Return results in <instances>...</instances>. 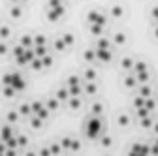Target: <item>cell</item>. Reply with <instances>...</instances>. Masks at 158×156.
<instances>
[{"label":"cell","mask_w":158,"mask_h":156,"mask_svg":"<svg viewBox=\"0 0 158 156\" xmlns=\"http://www.w3.org/2000/svg\"><path fill=\"white\" fill-rule=\"evenodd\" d=\"M17 145L19 147H25L27 145V138H25V135H19V138H17Z\"/></svg>","instance_id":"obj_39"},{"label":"cell","mask_w":158,"mask_h":156,"mask_svg":"<svg viewBox=\"0 0 158 156\" xmlns=\"http://www.w3.org/2000/svg\"><path fill=\"white\" fill-rule=\"evenodd\" d=\"M11 2H13V4H21V2H19V0H11Z\"/></svg>","instance_id":"obj_44"},{"label":"cell","mask_w":158,"mask_h":156,"mask_svg":"<svg viewBox=\"0 0 158 156\" xmlns=\"http://www.w3.org/2000/svg\"><path fill=\"white\" fill-rule=\"evenodd\" d=\"M83 81H96V70L94 68H85V72H83Z\"/></svg>","instance_id":"obj_18"},{"label":"cell","mask_w":158,"mask_h":156,"mask_svg":"<svg viewBox=\"0 0 158 156\" xmlns=\"http://www.w3.org/2000/svg\"><path fill=\"white\" fill-rule=\"evenodd\" d=\"M117 124L123 126V128H126V126L130 124V115H128V113H118V117H117Z\"/></svg>","instance_id":"obj_13"},{"label":"cell","mask_w":158,"mask_h":156,"mask_svg":"<svg viewBox=\"0 0 158 156\" xmlns=\"http://www.w3.org/2000/svg\"><path fill=\"white\" fill-rule=\"evenodd\" d=\"M19 119H21V113H19V111H8V115H6V121H8L10 124L19 122Z\"/></svg>","instance_id":"obj_20"},{"label":"cell","mask_w":158,"mask_h":156,"mask_svg":"<svg viewBox=\"0 0 158 156\" xmlns=\"http://www.w3.org/2000/svg\"><path fill=\"white\" fill-rule=\"evenodd\" d=\"M8 51H10V47H8V43L2 40L0 42V56H4V55H8Z\"/></svg>","instance_id":"obj_36"},{"label":"cell","mask_w":158,"mask_h":156,"mask_svg":"<svg viewBox=\"0 0 158 156\" xmlns=\"http://www.w3.org/2000/svg\"><path fill=\"white\" fill-rule=\"evenodd\" d=\"M139 94L143 96V98H149V96L152 94V88L149 87V83H139Z\"/></svg>","instance_id":"obj_22"},{"label":"cell","mask_w":158,"mask_h":156,"mask_svg":"<svg viewBox=\"0 0 158 156\" xmlns=\"http://www.w3.org/2000/svg\"><path fill=\"white\" fill-rule=\"evenodd\" d=\"M137 121H139V124H141V128H151L152 126V117H151V113L149 115H145V117H141V119H137Z\"/></svg>","instance_id":"obj_23"},{"label":"cell","mask_w":158,"mask_h":156,"mask_svg":"<svg viewBox=\"0 0 158 156\" xmlns=\"http://www.w3.org/2000/svg\"><path fill=\"white\" fill-rule=\"evenodd\" d=\"M89 30H90L94 36H102V34H104V27H102V25H96V23H94V25H89Z\"/></svg>","instance_id":"obj_25"},{"label":"cell","mask_w":158,"mask_h":156,"mask_svg":"<svg viewBox=\"0 0 158 156\" xmlns=\"http://www.w3.org/2000/svg\"><path fill=\"white\" fill-rule=\"evenodd\" d=\"M145 107H147L149 111H154V107H156V102H154V98H152V96L145 98Z\"/></svg>","instance_id":"obj_33"},{"label":"cell","mask_w":158,"mask_h":156,"mask_svg":"<svg viewBox=\"0 0 158 156\" xmlns=\"http://www.w3.org/2000/svg\"><path fill=\"white\" fill-rule=\"evenodd\" d=\"M19 2H21V4H23V2H28V0H19Z\"/></svg>","instance_id":"obj_45"},{"label":"cell","mask_w":158,"mask_h":156,"mask_svg":"<svg viewBox=\"0 0 158 156\" xmlns=\"http://www.w3.org/2000/svg\"><path fill=\"white\" fill-rule=\"evenodd\" d=\"M83 92L89 94V96H94V94L98 92L96 83H94V81H83Z\"/></svg>","instance_id":"obj_3"},{"label":"cell","mask_w":158,"mask_h":156,"mask_svg":"<svg viewBox=\"0 0 158 156\" xmlns=\"http://www.w3.org/2000/svg\"><path fill=\"white\" fill-rule=\"evenodd\" d=\"M102 119L96 115H89L87 119V126H85V133L89 135V138H100L102 133Z\"/></svg>","instance_id":"obj_1"},{"label":"cell","mask_w":158,"mask_h":156,"mask_svg":"<svg viewBox=\"0 0 158 156\" xmlns=\"http://www.w3.org/2000/svg\"><path fill=\"white\" fill-rule=\"evenodd\" d=\"M137 85H139V83H137V77H135L134 73L124 77V87H126V88H135Z\"/></svg>","instance_id":"obj_14"},{"label":"cell","mask_w":158,"mask_h":156,"mask_svg":"<svg viewBox=\"0 0 158 156\" xmlns=\"http://www.w3.org/2000/svg\"><path fill=\"white\" fill-rule=\"evenodd\" d=\"M60 145H62L64 150H70V147H72V138H64V139L60 141Z\"/></svg>","instance_id":"obj_37"},{"label":"cell","mask_w":158,"mask_h":156,"mask_svg":"<svg viewBox=\"0 0 158 156\" xmlns=\"http://www.w3.org/2000/svg\"><path fill=\"white\" fill-rule=\"evenodd\" d=\"M151 15H152V19H154V21H156V25H158V6H154V8H152Z\"/></svg>","instance_id":"obj_41"},{"label":"cell","mask_w":158,"mask_h":156,"mask_svg":"<svg viewBox=\"0 0 158 156\" xmlns=\"http://www.w3.org/2000/svg\"><path fill=\"white\" fill-rule=\"evenodd\" d=\"M60 38H62V40H64V43H66V47H72V45H73V42H75V38H73V34H70V32H66V34H62Z\"/></svg>","instance_id":"obj_28"},{"label":"cell","mask_w":158,"mask_h":156,"mask_svg":"<svg viewBox=\"0 0 158 156\" xmlns=\"http://www.w3.org/2000/svg\"><path fill=\"white\" fill-rule=\"evenodd\" d=\"M17 111L21 113V117H27V119H28V117L32 115V105H30V104H21Z\"/></svg>","instance_id":"obj_21"},{"label":"cell","mask_w":158,"mask_h":156,"mask_svg":"<svg viewBox=\"0 0 158 156\" xmlns=\"http://www.w3.org/2000/svg\"><path fill=\"white\" fill-rule=\"evenodd\" d=\"M143 72H149V70H147V64H145L143 60H137V62H134V68H132V73H134V75H137V73H143Z\"/></svg>","instance_id":"obj_12"},{"label":"cell","mask_w":158,"mask_h":156,"mask_svg":"<svg viewBox=\"0 0 158 156\" xmlns=\"http://www.w3.org/2000/svg\"><path fill=\"white\" fill-rule=\"evenodd\" d=\"M53 47H55L56 51H64V49H66V43H64L62 38H56V40L53 42Z\"/></svg>","instance_id":"obj_31"},{"label":"cell","mask_w":158,"mask_h":156,"mask_svg":"<svg viewBox=\"0 0 158 156\" xmlns=\"http://www.w3.org/2000/svg\"><path fill=\"white\" fill-rule=\"evenodd\" d=\"M113 56V51L111 49H96V58L100 62H109Z\"/></svg>","instance_id":"obj_2"},{"label":"cell","mask_w":158,"mask_h":156,"mask_svg":"<svg viewBox=\"0 0 158 156\" xmlns=\"http://www.w3.org/2000/svg\"><path fill=\"white\" fill-rule=\"evenodd\" d=\"M28 122H30V128H34V130H38V128L44 126V119H40V117L34 115V113L28 117Z\"/></svg>","instance_id":"obj_8"},{"label":"cell","mask_w":158,"mask_h":156,"mask_svg":"<svg viewBox=\"0 0 158 156\" xmlns=\"http://www.w3.org/2000/svg\"><path fill=\"white\" fill-rule=\"evenodd\" d=\"M83 58H85V62H90V64L98 62V58H96V47L94 49H87L83 53Z\"/></svg>","instance_id":"obj_9"},{"label":"cell","mask_w":158,"mask_h":156,"mask_svg":"<svg viewBox=\"0 0 158 156\" xmlns=\"http://www.w3.org/2000/svg\"><path fill=\"white\" fill-rule=\"evenodd\" d=\"M11 135H13V128H11V124L8 122V124H4L2 126V130H0V139H10L11 138Z\"/></svg>","instance_id":"obj_7"},{"label":"cell","mask_w":158,"mask_h":156,"mask_svg":"<svg viewBox=\"0 0 158 156\" xmlns=\"http://www.w3.org/2000/svg\"><path fill=\"white\" fill-rule=\"evenodd\" d=\"M49 150H51V152H62L64 149H62V145H60V143H53V145L49 147Z\"/></svg>","instance_id":"obj_38"},{"label":"cell","mask_w":158,"mask_h":156,"mask_svg":"<svg viewBox=\"0 0 158 156\" xmlns=\"http://www.w3.org/2000/svg\"><path fill=\"white\" fill-rule=\"evenodd\" d=\"M58 104H60V102L56 100V96H49V98L45 100V105H47L49 111H56L58 109Z\"/></svg>","instance_id":"obj_16"},{"label":"cell","mask_w":158,"mask_h":156,"mask_svg":"<svg viewBox=\"0 0 158 156\" xmlns=\"http://www.w3.org/2000/svg\"><path fill=\"white\" fill-rule=\"evenodd\" d=\"M55 96H56V100H58V102H68V100H70V90H68V87L58 88Z\"/></svg>","instance_id":"obj_6"},{"label":"cell","mask_w":158,"mask_h":156,"mask_svg":"<svg viewBox=\"0 0 158 156\" xmlns=\"http://www.w3.org/2000/svg\"><path fill=\"white\" fill-rule=\"evenodd\" d=\"M19 43H21L25 49H28V47H34V36H30V34H25V36H21V40H19Z\"/></svg>","instance_id":"obj_10"},{"label":"cell","mask_w":158,"mask_h":156,"mask_svg":"<svg viewBox=\"0 0 158 156\" xmlns=\"http://www.w3.org/2000/svg\"><path fill=\"white\" fill-rule=\"evenodd\" d=\"M96 49H111V40H109V38H106L104 34H102V36H98Z\"/></svg>","instance_id":"obj_5"},{"label":"cell","mask_w":158,"mask_h":156,"mask_svg":"<svg viewBox=\"0 0 158 156\" xmlns=\"http://www.w3.org/2000/svg\"><path fill=\"white\" fill-rule=\"evenodd\" d=\"M109 15L115 17V19H121V17L124 15V8H123L121 4H113V6L109 8Z\"/></svg>","instance_id":"obj_4"},{"label":"cell","mask_w":158,"mask_h":156,"mask_svg":"<svg viewBox=\"0 0 158 156\" xmlns=\"http://www.w3.org/2000/svg\"><path fill=\"white\" fill-rule=\"evenodd\" d=\"M102 111H104V105H102V104H98V102H96V104H92V105H90V115L100 117V115H102Z\"/></svg>","instance_id":"obj_24"},{"label":"cell","mask_w":158,"mask_h":156,"mask_svg":"<svg viewBox=\"0 0 158 156\" xmlns=\"http://www.w3.org/2000/svg\"><path fill=\"white\" fill-rule=\"evenodd\" d=\"M11 36V30H10V27H6V25H2L0 27V40H8V38Z\"/></svg>","instance_id":"obj_26"},{"label":"cell","mask_w":158,"mask_h":156,"mask_svg":"<svg viewBox=\"0 0 158 156\" xmlns=\"http://www.w3.org/2000/svg\"><path fill=\"white\" fill-rule=\"evenodd\" d=\"M21 15H23V6H21V4H13V6L10 8V17L21 19Z\"/></svg>","instance_id":"obj_11"},{"label":"cell","mask_w":158,"mask_h":156,"mask_svg":"<svg viewBox=\"0 0 158 156\" xmlns=\"http://www.w3.org/2000/svg\"><path fill=\"white\" fill-rule=\"evenodd\" d=\"M111 141H113V139L109 138V135H100V143H102V147H106V149L111 147Z\"/></svg>","instance_id":"obj_35"},{"label":"cell","mask_w":158,"mask_h":156,"mask_svg":"<svg viewBox=\"0 0 158 156\" xmlns=\"http://www.w3.org/2000/svg\"><path fill=\"white\" fill-rule=\"evenodd\" d=\"M2 92H4V96H6V98H13V96L17 94V90H15V88H13L11 85H4Z\"/></svg>","instance_id":"obj_27"},{"label":"cell","mask_w":158,"mask_h":156,"mask_svg":"<svg viewBox=\"0 0 158 156\" xmlns=\"http://www.w3.org/2000/svg\"><path fill=\"white\" fill-rule=\"evenodd\" d=\"M152 132H154V135H158V122H152Z\"/></svg>","instance_id":"obj_42"},{"label":"cell","mask_w":158,"mask_h":156,"mask_svg":"<svg viewBox=\"0 0 158 156\" xmlns=\"http://www.w3.org/2000/svg\"><path fill=\"white\" fill-rule=\"evenodd\" d=\"M113 43L115 45H124L126 43V34L124 32H115L113 34Z\"/></svg>","instance_id":"obj_17"},{"label":"cell","mask_w":158,"mask_h":156,"mask_svg":"<svg viewBox=\"0 0 158 156\" xmlns=\"http://www.w3.org/2000/svg\"><path fill=\"white\" fill-rule=\"evenodd\" d=\"M68 105L77 111V109H81V96H70V100H68Z\"/></svg>","instance_id":"obj_15"},{"label":"cell","mask_w":158,"mask_h":156,"mask_svg":"<svg viewBox=\"0 0 158 156\" xmlns=\"http://www.w3.org/2000/svg\"><path fill=\"white\" fill-rule=\"evenodd\" d=\"M154 36L158 38V25H156V28H154Z\"/></svg>","instance_id":"obj_43"},{"label":"cell","mask_w":158,"mask_h":156,"mask_svg":"<svg viewBox=\"0 0 158 156\" xmlns=\"http://www.w3.org/2000/svg\"><path fill=\"white\" fill-rule=\"evenodd\" d=\"M134 58H130V56H124L123 60H121V68L123 70H126V72H132V68H134Z\"/></svg>","instance_id":"obj_19"},{"label":"cell","mask_w":158,"mask_h":156,"mask_svg":"<svg viewBox=\"0 0 158 156\" xmlns=\"http://www.w3.org/2000/svg\"><path fill=\"white\" fill-rule=\"evenodd\" d=\"M28 66H30L32 70H42V68H44V64H42V58H40V56H36V58H34V60H32Z\"/></svg>","instance_id":"obj_32"},{"label":"cell","mask_w":158,"mask_h":156,"mask_svg":"<svg viewBox=\"0 0 158 156\" xmlns=\"http://www.w3.org/2000/svg\"><path fill=\"white\" fill-rule=\"evenodd\" d=\"M134 107H135V109H139V107H145V98H143L141 94H137L135 98H134Z\"/></svg>","instance_id":"obj_30"},{"label":"cell","mask_w":158,"mask_h":156,"mask_svg":"<svg viewBox=\"0 0 158 156\" xmlns=\"http://www.w3.org/2000/svg\"><path fill=\"white\" fill-rule=\"evenodd\" d=\"M79 149H81L79 141H77V139H72V147H70V150H79Z\"/></svg>","instance_id":"obj_40"},{"label":"cell","mask_w":158,"mask_h":156,"mask_svg":"<svg viewBox=\"0 0 158 156\" xmlns=\"http://www.w3.org/2000/svg\"><path fill=\"white\" fill-rule=\"evenodd\" d=\"M42 64H44V68H49V66L53 64V58H51V55H49V53L42 56Z\"/></svg>","instance_id":"obj_34"},{"label":"cell","mask_w":158,"mask_h":156,"mask_svg":"<svg viewBox=\"0 0 158 156\" xmlns=\"http://www.w3.org/2000/svg\"><path fill=\"white\" fill-rule=\"evenodd\" d=\"M34 45H47V38L44 34H36L34 36Z\"/></svg>","instance_id":"obj_29"}]
</instances>
